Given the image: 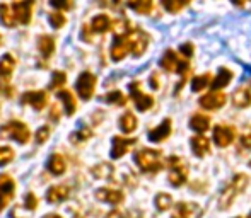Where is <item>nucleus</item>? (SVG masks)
I'll use <instances>...</instances> for the list:
<instances>
[{
  "mask_svg": "<svg viewBox=\"0 0 251 218\" xmlns=\"http://www.w3.org/2000/svg\"><path fill=\"white\" fill-rule=\"evenodd\" d=\"M248 175L246 174H236L232 177V181L222 189L221 196H219V210H229L231 205L234 203V199L248 188Z\"/></svg>",
  "mask_w": 251,
  "mask_h": 218,
  "instance_id": "1",
  "label": "nucleus"
},
{
  "mask_svg": "<svg viewBox=\"0 0 251 218\" xmlns=\"http://www.w3.org/2000/svg\"><path fill=\"white\" fill-rule=\"evenodd\" d=\"M135 162L139 169L146 174H155L162 169V153L161 150L142 149L135 153Z\"/></svg>",
  "mask_w": 251,
  "mask_h": 218,
  "instance_id": "2",
  "label": "nucleus"
},
{
  "mask_svg": "<svg viewBox=\"0 0 251 218\" xmlns=\"http://www.w3.org/2000/svg\"><path fill=\"white\" fill-rule=\"evenodd\" d=\"M166 164L169 167V174H168L169 184L175 186V188H179V186L185 184L186 179H188V165H186L185 160L179 159V157H169L166 160Z\"/></svg>",
  "mask_w": 251,
  "mask_h": 218,
  "instance_id": "3",
  "label": "nucleus"
},
{
  "mask_svg": "<svg viewBox=\"0 0 251 218\" xmlns=\"http://www.w3.org/2000/svg\"><path fill=\"white\" fill-rule=\"evenodd\" d=\"M0 136L12 138L17 143H27L29 142V128L21 121H9L0 128Z\"/></svg>",
  "mask_w": 251,
  "mask_h": 218,
  "instance_id": "4",
  "label": "nucleus"
},
{
  "mask_svg": "<svg viewBox=\"0 0 251 218\" xmlns=\"http://www.w3.org/2000/svg\"><path fill=\"white\" fill-rule=\"evenodd\" d=\"M159 65H161V68H164L166 72H176L183 77L190 72V63L179 58V55H176L173 50H168L164 55H162Z\"/></svg>",
  "mask_w": 251,
  "mask_h": 218,
  "instance_id": "5",
  "label": "nucleus"
},
{
  "mask_svg": "<svg viewBox=\"0 0 251 218\" xmlns=\"http://www.w3.org/2000/svg\"><path fill=\"white\" fill-rule=\"evenodd\" d=\"M94 87H96V75H93L91 72L80 73L75 82V89H77V92H79L80 99H84V101L91 99L94 94Z\"/></svg>",
  "mask_w": 251,
  "mask_h": 218,
  "instance_id": "6",
  "label": "nucleus"
},
{
  "mask_svg": "<svg viewBox=\"0 0 251 218\" xmlns=\"http://www.w3.org/2000/svg\"><path fill=\"white\" fill-rule=\"evenodd\" d=\"M126 38H128V43H130V51L135 56L144 55V51L147 50V44H149L147 34L140 29H132L130 34H126Z\"/></svg>",
  "mask_w": 251,
  "mask_h": 218,
  "instance_id": "7",
  "label": "nucleus"
},
{
  "mask_svg": "<svg viewBox=\"0 0 251 218\" xmlns=\"http://www.w3.org/2000/svg\"><path fill=\"white\" fill-rule=\"evenodd\" d=\"M226 103H227V96L222 90H212V92L201 96L199 101L200 106L203 109H208V111H215V109L224 106Z\"/></svg>",
  "mask_w": 251,
  "mask_h": 218,
  "instance_id": "8",
  "label": "nucleus"
},
{
  "mask_svg": "<svg viewBox=\"0 0 251 218\" xmlns=\"http://www.w3.org/2000/svg\"><path fill=\"white\" fill-rule=\"evenodd\" d=\"M14 189H16L14 179L7 174L0 175V212H3L10 199L14 198Z\"/></svg>",
  "mask_w": 251,
  "mask_h": 218,
  "instance_id": "9",
  "label": "nucleus"
},
{
  "mask_svg": "<svg viewBox=\"0 0 251 218\" xmlns=\"http://www.w3.org/2000/svg\"><path fill=\"white\" fill-rule=\"evenodd\" d=\"M236 140V128L229 125H219L214 128V142L217 147H229Z\"/></svg>",
  "mask_w": 251,
  "mask_h": 218,
  "instance_id": "10",
  "label": "nucleus"
},
{
  "mask_svg": "<svg viewBox=\"0 0 251 218\" xmlns=\"http://www.w3.org/2000/svg\"><path fill=\"white\" fill-rule=\"evenodd\" d=\"M130 94H132V99H133V103H135V106L139 111H149V109L154 106V99L140 90L139 82L130 84Z\"/></svg>",
  "mask_w": 251,
  "mask_h": 218,
  "instance_id": "11",
  "label": "nucleus"
},
{
  "mask_svg": "<svg viewBox=\"0 0 251 218\" xmlns=\"http://www.w3.org/2000/svg\"><path fill=\"white\" fill-rule=\"evenodd\" d=\"M137 143L135 138H125V136H115L111 145V157L113 159H122L126 152L130 150V147H133Z\"/></svg>",
  "mask_w": 251,
  "mask_h": 218,
  "instance_id": "12",
  "label": "nucleus"
},
{
  "mask_svg": "<svg viewBox=\"0 0 251 218\" xmlns=\"http://www.w3.org/2000/svg\"><path fill=\"white\" fill-rule=\"evenodd\" d=\"M34 0H23V2H17L12 5V10L17 17V22L21 24H29L31 14H33Z\"/></svg>",
  "mask_w": 251,
  "mask_h": 218,
  "instance_id": "13",
  "label": "nucleus"
},
{
  "mask_svg": "<svg viewBox=\"0 0 251 218\" xmlns=\"http://www.w3.org/2000/svg\"><path fill=\"white\" fill-rule=\"evenodd\" d=\"M94 196H96L100 201L109 203V205H120V203H123V199H125V195H123L120 189H111V188H100Z\"/></svg>",
  "mask_w": 251,
  "mask_h": 218,
  "instance_id": "14",
  "label": "nucleus"
},
{
  "mask_svg": "<svg viewBox=\"0 0 251 218\" xmlns=\"http://www.w3.org/2000/svg\"><path fill=\"white\" fill-rule=\"evenodd\" d=\"M200 212V206L195 203H176L171 218H197Z\"/></svg>",
  "mask_w": 251,
  "mask_h": 218,
  "instance_id": "15",
  "label": "nucleus"
},
{
  "mask_svg": "<svg viewBox=\"0 0 251 218\" xmlns=\"http://www.w3.org/2000/svg\"><path fill=\"white\" fill-rule=\"evenodd\" d=\"M171 131H173L171 119H164L161 125L155 126L154 130H151V131H149V140H151V142H154V143H161V142H164V140L169 138Z\"/></svg>",
  "mask_w": 251,
  "mask_h": 218,
  "instance_id": "16",
  "label": "nucleus"
},
{
  "mask_svg": "<svg viewBox=\"0 0 251 218\" xmlns=\"http://www.w3.org/2000/svg\"><path fill=\"white\" fill-rule=\"evenodd\" d=\"M128 51H130L128 38L126 36H115V41H113V46H111L113 62H120V60H123Z\"/></svg>",
  "mask_w": 251,
  "mask_h": 218,
  "instance_id": "17",
  "label": "nucleus"
},
{
  "mask_svg": "<svg viewBox=\"0 0 251 218\" xmlns=\"http://www.w3.org/2000/svg\"><path fill=\"white\" fill-rule=\"evenodd\" d=\"M47 94L43 92V90H34V92H26L23 97H21V103L23 104H29V106H33L34 109H43L47 106Z\"/></svg>",
  "mask_w": 251,
  "mask_h": 218,
  "instance_id": "18",
  "label": "nucleus"
},
{
  "mask_svg": "<svg viewBox=\"0 0 251 218\" xmlns=\"http://www.w3.org/2000/svg\"><path fill=\"white\" fill-rule=\"evenodd\" d=\"M192 152L195 153L197 157H205L208 152H210V140L203 135H195L192 136Z\"/></svg>",
  "mask_w": 251,
  "mask_h": 218,
  "instance_id": "19",
  "label": "nucleus"
},
{
  "mask_svg": "<svg viewBox=\"0 0 251 218\" xmlns=\"http://www.w3.org/2000/svg\"><path fill=\"white\" fill-rule=\"evenodd\" d=\"M232 104H234L236 108H248L251 104V89L248 86H243L239 87L238 90H234V94H232Z\"/></svg>",
  "mask_w": 251,
  "mask_h": 218,
  "instance_id": "20",
  "label": "nucleus"
},
{
  "mask_svg": "<svg viewBox=\"0 0 251 218\" xmlns=\"http://www.w3.org/2000/svg\"><path fill=\"white\" fill-rule=\"evenodd\" d=\"M67 198H69V188H67V186H63V184L51 186V188L47 191V199L50 203H53V205L65 201Z\"/></svg>",
  "mask_w": 251,
  "mask_h": 218,
  "instance_id": "21",
  "label": "nucleus"
},
{
  "mask_svg": "<svg viewBox=\"0 0 251 218\" xmlns=\"http://www.w3.org/2000/svg\"><path fill=\"white\" fill-rule=\"evenodd\" d=\"M232 80V72L229 68H221L219 73L212 80V90H222L224 87H227Z\"/></svg>",
  "mask_w": 251,
  "mask_h": 218,
  "instance_id": "22",
  "label": "nucleus"
},
{
  "mask_svg": "<svg viewBox=\"0 0 251 218\" xmlns=\"http://www.w3.org/2000/svg\"><path fill=\"white\" fill-rule=\"evenodd\" d=\"M113 27V24H111V19H109L106 14H100V16H96L93 19V22H91V31L93 33H106V31H109Z\"/></svg>",
  "mask_w": 251,
  "mask_h": 218,
  "instance_id": "23",
  "label": "nucleus"
},
{
  "mask_svg": "<svg viewBox=\"0 0 251 218\" xmlns=\"http://www.w3.org/2000/svg\"><path fill=\"white\" fill-rule=\"evenodd\" d=\"M14 66H16V58L10 53H5L0 58V77L5 80L9 79V77L12 75Z\"/></svg>",
  "mask_w": 251,
  "mask_h": 218,
  "instance_id": "24",
  "label": "nucleus"
},
{
  "mask_svg": "<svg viewBox=\"0 0 251 218\" xmlns=\"http://www.w3.org/2000/svg\"><path fill=\"white\" fill-rule=\"evenodd\" d=\"M190 126H192V130H195V131L203 133L210 128V118H208L207 114H193L192 119H190Z\"/></svg>",
  "mask_w": 251,
  "mask_h": 218,
  "instance_id": "25",
  "label": "nucleus"
},
{
  "mask_svg": "<svg viewBox=\"0 0 251 218\" xmlns=\"http://www.w3.org/2000/svg\"><path fill=\"white\" fill-rule=\"evenodd\" d=\"M118 123H120V130H122L123 133H132V131H135V128H137V118L133 116V112H130V111L122 114Z\"/></svg>",
  "mask_w": 251,
  "mask_h": 218,
  "instance_id": "26",
  "label": "nucleus"
},
{
  "mask_svg": "<svg viewBox=\"0 0 251 218\" xmlns=\"http://www.w3.org/2000/svg\"><path fill=\"white\" fill-rule=\"evenodd\" d=\"M65 169H67V165H65V160H63L62 155L55 153V155H51L50 159H48V171H50L51 174L62 175L63 172H65Z\"/></svg>",
  "mask_w": 251,
  "mask_h": 218,
  "instance_id": "27",
  "label": "nucleus"
},
{
  "mask_svg": "<svg viewBox=\"0 0 251 218\" xmlns=\"http://www.w3.org/2000/svg\"><path fill=\"white\" fill-rule=\"evenodd\" d=\"M0 21H2V24H3V26H7V27L16 26L17 17H16V14H14L12 7L5 5V3H2V5H0Z\"/></svg>",
  "mask_w": 251,
  "mask_h": 218,
  "instance_id": "28",
  "label": "nucleus"
},
{
  "mask_svg": "<svg viewBox=\"0 0 251 218\" xmlns=\"http://www.w3.org/2000/svg\"><path fill=\"white\" fill-rule=\"evenodd\" d=\"M58 99L63 103V108H65V114L67 116H72L74 112H75V99H74V96L69 92V90H60L58 94Z\"/></svg>",
  "mask_w": 251,
  "mask_h": 218,
  "instance_id": "29",
  "label": "nucleus"
},
{
  "mask_svg": "<svg viewBox=\"0 0 251 218\" xmlns=\"http://www.w3.org/2000/svg\"><path fill=\"white\" fill-rule=\"evenodd\" d=\"M38 48H40V53L45 56V58H50L55 51V40L51 36H41L38 40Z\"/></svg>",
  "mask_w": 251,
  "mask_h": 218,
  "instance_id": "30",
  "label": "nucleus"
},
{
  "mask_svg": "<svg viewBox=\"0 0 251 218\" xmlns=\"http://www.w3.org/2000/svg\"><path fill=\"white\" fill-rule=\"evenodd\" d=\"M126 3L139 14H151L154 7V0H126Z\"/></svg>",
  "mask_w": 251,
  "mask_h": 218,
  "instance_id": "31",
  "label": "nucleus"
},
{
  "mask_svg": "<svg viewBox=\"0 0 251 218\" xmlns=\"http://www.w3.org/2000/svg\"><path fill=\"white\" fill-rule=\"evenodd\" d=\"M212 80H214V77H212L210 73H201V75L195 77V79L192 80V89L195 90V92H200V90L207 89L208 86H212Z\"/></svg>",
  "mask_w": 251,
  "mask_h": 218,
  "instance_id": "32",
  "label": "nucleus"
},
{
  "mask_svg": "<svg viewBox=\"0 0 251 218\" xmlns=\"http://www.w3.org/2000/svg\"><path fill=\"white\" fill-rule=\"evenodd\" d=\"M161 2H162V7H164L168 12L178 14L179 10L185 9V7L192 2V0H161Z\"/></svg>",
  "mask_w": 251,
  "mask_h": 218,
  "instance_id": "33",
  "label": "nucleus"
},
{
  "mask_svg": "<svg viewBox=\"0 0 251 218\" xmlns=\"http://www.w3.org/2000/svg\"><path fill=\"white\" fill-rule=\"evenodd\" d=\"M171 206H173L171 195H168V193H159V195L155 196V208H157L159 212H168Z\"/></svg>",
  "mask_w": 251,
  "mask_h": 218,
  "instance_id": "34",
  "label": "nucleus"
},
{
  "mask_svg": "<svg viewBox=\"0 0 251 218\" xmlns=\"http://www.w3.org/2000/svg\"><path fill=\"white\" fill-rule=\"evenodd\" d=\"M93 175L96 179H109L113 175V165L111 164H98L93 169Z\"/></svg>",
  "mask_w": 251,
  "mask_h": 218,
  "instance_id": "35",
  "label": "nucleus"
},
{
  "mask_svg": "<svg viewBox=\"0 0 251 218\" xmlns=\"http://www.w3.org/2000/svg\"><path fill=\"white\" fill-rule=\"evenodd\" d=\"M104 101H106V103H109V104H115V106H125V104H126V97L123 96L120 90H113V92L106 94Z\"/></svg>",
  "mask_w": 251,
  "mask_h": 218,
  "instance_id": "36",
  "label": "nucleus"
},
{
  "mask_svg": "<svg viewBox=\"0 0 251 218\" xmlns=\"http://www.w3.org/2000/svg\"><path fill=\"white\" fill-rule=\"evenodd\" d=\"M130 24L128 21L125 19H120V21H115L113 22V31H115V36H126V34H130Z\"/></svg>",
  "mask_w": 251,
  "mask_h": 218,
  "instance_id": "37",
  "label": "nucleus"
},
{
  "mask_svg": "<svg viewBox=\"0 0 251 218\" xmlns=\"http://www.w3.org/2000/svg\"><path fill=\"white\" fill-rule=\"evenodd\" d=\"M89 136H91V130L82 128L80 131L72 133V135H70V140H72V143H82V142H86Z\"/></svg>",
  "mask_w": 251,
  "mask_h": 218,
  "instance_id": "38",
  "label": "nucleus"
},
{
  "mask_svg": "<svg viewBox=\"0 0 251 218\" xmlns=\"http://www.w3.org/2000/svg\"><path fill=\"white\" fill-rule=\"evenodd\" d=\"M67 80V75L63 72H53L51 75V82H50V89H58L65 84Z\"/></svg>",
  "mask_w": 251,
  "mask_h": 218,
  "instance_id": "39",
  "label": "nucleus"
},
{
  "mask_svg": "<svg viewBox=\"0 0 251 218\" xmlns=\"http://www.w3.org/2000/svg\"><path fill=\"white\" fill-rule=\"evenodd\" d=\"M14 159V152L9 147H0V165H7Z\"/></svg>",
  "mask_w": 251,
  "mask_h": 218,
  "instance_id": "40",
  "label": "nucleus"
},
{
  "mask_svg": "<svg viewBox=\"0 0 251 218\" xmlns=\"http://www.w3.org/2000/svg\"><path fill=\"white\" fill-rule=\"evenodd\" d=\"M48 19H50L51 26L56 27V29H60V27H62L63 24H65V16H63V14H60V12H51Z\"/></svg>",
  "mask_w": 251,
  "mask_h": 218,
  "instance_id": "41",
  "label": "nucleus"
},
{
  "mask_svg": "<svg viewBox=\"0 0 251 218\" xmlns=\"http://www.w3.org/2000/svg\"><path fill=\"white\" fill-rule=\"evenodd\" d=\"M38 198L33 195V193H27L26 195V199H24V208L26 210H29V212H34V210L38 208Z\"/></svg>",
  "mask_w": 251,
  "mask_h": 218,
  "instance_id": "42",
  "label": "nucleus"
},
{
  "mask_svg": "<svg viewBox=\"0 0 251 218\" xmlns=\"http://www.w3.org/2000/svg\"><path fill=\"white\" fill-rule=\"evenodd\" d=\"M48 136H50V128H48V126H43V128H40L36 131V143L38 145L45 143L48 140Z\"/></svg>",
  "mask_w": 251,
  "mask_h": 218,
  "instance_id": "43",
  "label": "nucleus"
},
{
  "mask_svg": "<svg viewBox=\"0 0 251 218\" xmlns=\"http://www.w3.org/2000/svg\"><path fill=\"white\" fill-rule=\"evenodd\" d=\"M50 5L60 10H69L72 7V0H50Z\"/></svg>",
  "mask_w": 251,
  "mask_h": 218,
  "instance_id": "44",
  "label": "nucleus"
},
{
  "mask_svg": "<svg viewBox=\"0 0 251 218\" xmlns=\"http://www.w3.org/2000/svg\"><path fill=\"white\" fill-rule=\"evenodd\" d=\"M239 142H241V145L245 147V149H251V130L245 131L239 136Z\"/></svg>",
  "mask_w": 251,
  "mask_h": 218,
  "instance_id": "45",
  "label": "nucleus"
},
{
  "mask_svg": "<svg viewBox=\"0 0 251 218\" xmlns=\"http://www.w3.org/2000/svg\"><path fill=\"white\" fill-rule=\"evenodd\" d=\"M179 53L185 56V58H192L193 56V44H190V43L183 44V46L179 48Z\"/></svg>",
  "mask_w": 251,
  "mask_h": 218,
  "instance_id": "46",
  "label": "nucleus"
},
{
  "mask_svg": "<svg viewBox=\"0 0 251 218\" xmlns=\"http://www.w3.org/2000/svg\"><path fill=\"white\" fill-rule=\"evenodd\" d=\"M0 92L5 94V97H10V94H12V87H9V84L2 77H0Z\"/></svg>",
  "mask_w": 251,
  "mask_h": 218,
  "instance_id": "47",
  "label": "nucleus"
},
{
  "mask_svg": "<svg viewBox=\"0 0 251 218\" xmlns=\"http://www.w3.org/2000/svg\"><path fill=\"white\" fill-rule=\"evenodd\" d=\"M125 218H144V212H140V210L133 208V210H130V212H126Z\"/></svg>",
  "mask_w": 251,
  "mask_h": 218,
  "instance_id": "48",
  "label": "nucleus"
},
{
  "mask_svg": "<svg viewBox=\"0 0 251 218\" xmlns=\"http://www.w3.org/2000/svg\"><path fill=\"white\" fill-rule=\"evenodd\" d=\"M106 218H125V215L122 212H118V210H113V212H109L106 215Z\"/></svg>",
  "mask_w": 251,
  "mask_h": 218,
  "instance_id": "49",
  "label": "nucleus"
},
{
  "mask_svg": "<svg viewBox=\"0 0 251 218\" xmlns=\"http://www.w3.org/2000/svg\"><path fill=\"white\" fill-rule=\"evenodd\" d=\"M151 87H152V89H157V87H159V82H157V75H155V73H154V75L151 77Z\"/></svg>",
  "mask_w": 251,
  "mask_h": 218,
  "instance_id": "50",
  "label": "nucleus"
},
{
  "mask_svg": "<svg viewBox=\"0 0 251 218\" xmlns=\"http://www.w3.org/2000/svg\"><path fill=\"white\" fill-rule=\"evenodd\" d=\"M231 2L234 3V5H238V7H243V5H245L246 0H231Z\"/></svg>",
  "mask_w": 251,
  "mask_h": 218,
  "instance_id": "51",
  "label": "nucleus"
},
{
  "mask_svg": "<svg viewBox=\"0 0 251 218\" xmlns=\"http://www.w3.org/2000/svg\"><path fill=\"white\" fill-rule=\"evenodd\" d=\"M43 218H62L60 215H55V213H53V215H45Z\"/></svg>",
  "mask_w": 251,
  "mask_h": 218,
  "instance_id": "52",
  "label": "nucleus"
},
{
  "mask_svg": "<svg viewBox=\"0 0 251 218\" xmlns=\"http://www.w3.org/2000/svg\"><path fill=\"white\" fill-rule=\"evenodd\" d=\"M74 218H82V217H79V215H77V217H74Z\"/></svg>",
  "mask_w": 251,
  "mask_h": 218,
  "instance_id": "53",
  "label": "nucleus"
},
{
  "mask_svg": "<svg viewBox=\"0 0 251 218\" xmlns=\"http://www.w3.org/2000/svg\"><path fill=\"white\" fill-rule=\"evenodd\" d=\"M0 40H2V38H0ZM0 44H2V41H0Z\"/></svg>",
  "mask_w": 251,
  "mask_h": 218,
  "instance_id": "54",
  "label": "nucleus"
},
{
  "mask_svg": "<svg viewBox=\"0 0 251 218\" xmlns=\"http://www.w3.org/2000/svg\"><path fill=\"white\" fill-rule=\"evenodd\" d=\"M238 218H243V217H238Z\"/></svg>",
  "mask_w": 251,
  "mask_h": 218,
  "instance_id": "55",
  "label": "nucleus"
},
{
  "mask_svg": "<svg viewBox=\"0 0 251 218\" xmlns=\"http://www.w3.org/2000/svg\"><path fill=\"white\" fill-rule=\"evenodd\" d=\"M250 218H251V215H250Z\"/></svg>",
  "mask_w": 251,
  "mask_h": 218,
  "instance_id": "56",
  "label": "nucleus"
}]
</instances>
